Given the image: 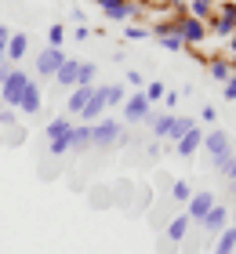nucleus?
Instances as JSON below:
<instances>
[{"mask_svg":"<svg viewBox=\"0 0 236 254\" xmlns=\"http://www.w3.org/2000/svg\"><path fill=\"white\" fill-rule=\"evenodd\" d=\"M26 84H29L26 69L4 65V69H0V102L11 106V109H18V98H22V91H26Z\"/></svg>","mask_w":236,"mask_h":254,"instance_id":"f257e3e1","label":"nucleus"},{"mask_svg":"<svg viewBox=\"0 0 236 254\" xmlns=\"http://www.w3.org/2000/svg\"><path fill=\"white\" fill-rule=\"evenodd\" d=\"M207 29L215 33V37H226V40L236 33V4H233V0H218L215 15H211V22H207Z\"/></svg>","mask_w":236,"mask_h":254,"instance_id":"f03ea898","label":"nucleus"},{"mask_svg":"<svg viewBox=\"0 0 236 254\" xmlns=\"http://www.w3.org/2000/svg\"><path fill=\"white\" fill-rule=\"evenodd\" d=\"M69 131H73V120L69 117H55L47 124V149H51V156L69 153Z\"/></svg>","mask_w":236,"mask_h":254,"instance_id":"7ed1b4c3","label":"nucleus"},{"mask_svg":"<svg viewBox=\"0 0 236 254\" xmlns=\"http://www.w3.org/2000/svg\"><path fill=\"white\" fill-rule=\"evenodd\" d=\"M124 138V127L116 124V120H94L91 124V145H98V149H113L116 142Z\"/></svg>","mask_w":236,"mask_h":254,"instance_id":"20e7f679","label":"nucleus"},{"mask_svg":"<svg viewBox=\"0 0 236 254\" xmlns=\"http://www.w3.org/2000/svg\"><path fill=\"white\" fill-rule=\"evenodd\" d=\"M178 33H182V40H185V48H196V44H204L211 37V29H207V22L204 18H193V15H182L178 22Z\"/></svg>","mask_w":236,"mask_h":254,"instance_id":"39448f33","label":"nucleus"},{"mask_svg":"<svg viewBox=\"0 0 236 254\" xmlns=\"http://www.w3.org/2000/svg\"><path fill=\"white\" fill-rule=\"evenodd\" d=\"M149 98H146V91H135L131 98H124V120L127 124H146V117H149Z\"/></svg>","mask_w":236,"mask_h":254,"instance_id":"423d86ee","label":"nucleus"},{"mask_svg":"<svg viewBox=\"0 0 236 254\" xmlns=\"http://www.w3.org/2000/svg\"><path fill=\"white\" fill-rule=\"evenodd\" d=\"M204 149L211 153V160H218V156H233V138H229V131H222V127L207 131V134H204Z\"/></svg>","mask_w":236,"mask_h":254,"instance_id":"0eeeda50","label":"nucleus"},{"mask_svg":"<svg viewBox=\"0 0 236 254\" xmlns=\"http://www.w3.org/2000/svg\"><path fill=\"white\" fill-rule=\"evenodd\" d=\"M105 109H109V87H94L91 102L80 109V120H84V124H94V120H102Z\"/></svg>","mask_w":236,"mask_h":254,"instance_id":"6e6552de","label":"nucleus"},{"mask_svg":"<svg viewBox=\"0 0 236 254\" xmlns=\"http://www.w3.org/2000/svg\"><path fill=\"white\" fill-rule=\"evenodd\" d=\"M62 62H66V51L62 48H44L37 55V76H55L58 69H62Z\"/></svg>","mask_w":236,"mask_h":254,"instance_id":"1a4fd4ad","label":"nucleus"},{"mask_svg":"<svg viewBox=\"0 0 236 254\" xmlns=\"http://www.w3.org/2000/svg\"><path fill=\"white\" fill-rule=\"evenodd\" d=\"M189 207H185V214H189V222H204V218H207V211H211V207H215L218 200H215V196H211V192H193V196H189V200H185Z\"/></svg>","mask_w":236,"mask_h":254,"instance_id":"9d476101","label":"nucleus"},{"mask_svg":"<svg viewBox=\"0 0 236 254\" xmlns=\"http://www.w3.org/2000/svg\"><path fill=\"white\" fill-rule=\"evenodd\" d=\"M40 106H44L40 84L29 76V84H26V91H22V98H18V113H26V117H37V113H40Z\"/></svg>","mask_w":236,"mask_h":254,"instance_id":"9b49d317","label":"nucleus"},{"mask_svg":"<svg viewBox=\"0 0 236 254\" xmlns=\"http://www.w3.org/2000/svg\"><path fill=\"white\" fill-rule=\"evenodd\" d=\"M102 11H105V18H113V22H124V18H142V7H135L131 0H105Z\"/></svg>","mask_w":236,"mask_h":254,"instance_id":"f8f14e48","label":"nucleus"},{"mask_svg":"<svg viewBox=\"0 0 236 254\" xmlns=\"http://www.w3.org/2000/svg\"><path fill=\"white\" fill-rule=\"evenodd\" d=\"M226 225H229V207H226V203H215V207L207 211V218L200 222V229H204V233H211V236H218Z\"/></svg>","mask_w":236,"mask_h":254,"instance_id":"ddd939ff","label":"nucleus"},{"mask_svg":"<svg viewBox=\"0 0 236 254\" xmlns=\"http://www.w3.org/2000/svg\"><path fill=\"white\" fill-rule=\"evenodd\" d=\"M204 145V131H200V127H189V131L178 138V142H174V149H178V156H193L196 149Z\"/></svg>","mask_w":236,"mask_h":254,"instance_id":"4468645a","label":"nucleus"},{"mask_svg":"<svg viewBox=\"0 0 236 254\" xmlns=\"http://www.w3.org/2000/svg\"><path fill=\"white\" fill-rule=\"evenodd\" d=\"M91 95H94V87H87V84H77L73 91H69V102H66V109L80 117V109H84L87 102H91Z\"/></svg>","mask_w":236,"mask_h":254,"instance_id":"2eb2a0df","label":"nucleus"},{"mask_svg":"<svg viewBox=\"0 0 236 254\" xmlns=\"http://www.w3.org/2000/svg\"><path fill=\"white\" fill-rule=\"evenodd\" d=\"M77 73H80V62H77V59H66V62H62V69L55 73V84L73 91V87H77Z\"/></svg>","mask_w":236,"mask_h":254,"instance_id":"dca6fc26","label":"nucleus"},{"mask_svg":"<svg viewBox=\"0 0 236 254\" xmlns=\"http://www.w3.org/2000/svg\"><path fill=\"white\" fill-rule=\"evenodd\" d=\"M211 254H236V225H226V229L215 236V247H211Z\"/></svg>","mask_w":236,"mask_h":254,"instance_id":"f3484780","label":"nucleus"},{"mask_svg":"<svg viewBox=\"0 0 236 254\" xmlns=\"http://www.w3.org/2000/svg\"><path fill=\"white\" fill-rule=\"evenodd\" d=\"M26 48H29V37H26V33H11V40H7V48H4L7 62H22Z\"/></svg>","mask_w":236,"mask_h":254,"instance_id":"a211bd4d","label":"nucleus"},{"mask_svg":"<svg viewBox=\"0 0 236 254\" xmlns=\"http://www.w3.org/2000/svg\"><path fill=\"white\" fill-rule=\"evenodd\" d=\"M87 145H91V124H73V131H69V149L84 153Z\"/></svg>","mask_w":236,"mask_h":254,"instance_id":"6ab92c4d","label":"nucleus"},{"mask_svg":"<svg viewBox=\"0 0 236 254\" xmlns=\"http://www.w3.org/2000/svg\"><path fill=\"white\" fill-rule=\"evenodd\" d=\"M215 7H218V0H193L185 15H193V18H204V22H211V15H215Z\"/></svg>","mask_w":236,"mask_h":254,"instance_id":"aec40b11","label":"nucleus"},{"mask_svg":"<svg viewBox=\"0 0 236 254\" xmlns=\"http://www.w3.org/2000/svg\"><path fill=\"white\" fill-rule=\"evenodd\" d=\"M189 225H193V222H189V214H178V218H174V222L167 225V240H174V244H178V240H185Z\"/></svg>","mask_w":236,"mask_h":254,"instance_id":"412c9836","label":"nucleus"},{"mask_svg":"<svg viewBox=\"0 0 236 254\" xmlns=\"http://www.w3.org/2000/svg\"><path fill=\"white\" fill-rule=\"evenodd\" d=\"M207 73L215 76L218 84H226V80L233 76V69H229V62H226V59H211V62H207Z\"/></svg>","mask_w":236,"mask_h":254,"instance_id":"4be33fe9","label":"nucleus"},{"mask_svg":"<svg viewBox=\"0 0 236 254\" xmlns=\"http://www.w3.org/2000/svg\"><path fill=\"white\" fill-rule=\"evenodd\" d=\"M189 127H196V120H193V117H174V120H171V131H167V138H171V142H178V138L189 131Z\"/></svg>","mask_w":236,"mask_h":254,"instance_id":"5701e85b","label":"nucleus"},{"mask_svg":"<svg viewBox=\"0 0 236 254\" xmlns=\"http://www.w3.org/2000/svg\"><path fill=\"white\" fill-rule=\"evenodd\" d=\"M142 91H146V98H149V106H153V102H163V95H167V87H163V84H160V80H153V84H146V87H142Z\"/></svg>","mask_w":236,"mask_h":254,"instance_id":"b1692460","label":"nucleus"},{"mask_svg":"<svg viewBox=\"0 0 236 254\" xmlns=\"http://www.w3.org/2000/svg\"><path fill=\"white\" fill-rule=\"evenodd\" d=\"M94 62H80V73H77V84H87V87H94Z\"/></svg>","mask_w":236,"mask_h":254,"instance_id":"393cba45","label":"nucleus"},{"mask_svg":"<svg viewBox=\"0 0 236 254\" xmlns=\"http://www.w3.org/2000/svg\"><path fill=\"white\" fill-rule=\"evenodd\" d=\"M62 44H66V26L55 22V26L47 29V48H62Z\"/></svg>","mask_w":236,"mask_h":254,"instance_id":"a878e982","label":"nucleus"},{"mask_svg":"<svg viewBox=\"0 0 236 254\" xmlns=\"http://www.w3.org/2000/svg\"><path fill=\"white\" fill-rule=\"evenodd\" d=\"M105 87H109V106H124V98H127L124 84H105Z\"/></svg>","mask_w":236,"mask_h":254,"instance_id":"bb28decb","label":"nucleus"},{"mask_svg":"<svg viewBox=\"0 0 236 254\" xmlns=\"http://www.w3.org/2000/svg\"><path fill=\"white\" fill-rule=\"evenodd\" d=\"M171 196H174V200H189V196H193V189H189V182H174V186H171Z\"/></svg>","mask_w":236,"mask_h":254,"instance_id":"cd10ccee","label":"nucleus"},{"mask_svg":"<svg viewBox=\"0 0 236 254\" xmlns=\"http://www.w3.org/2000/svg\"><path fill=\"white\" fill-rule=\"evenodd\" d=\"M15 120H18V109H11V106H4V109H0V124H4V127H11Z\"/></svg>","mask_w":236,"mask_h":254,"instance_id":"c85d7f7f","label":"nucleus"},{"mask_svg":"<svg viewBox=\"0 0 236 254\" xmlns=\"http://www.w3.org/2000/svg\"><path fill=\"white\" fill-rule=\"evenodd\" d=\"M127 37H131V40H146L149 29H146V26H127Z\"/></svg>","mask_w":236,"mask_h":254,"instance_id":"c756f323","label":"nucleus"},{"mask_svg":"<svg viewBox=\"0 0 236 254\" xmlns=\"http://www.w3.org/2000/svg\"><path fill=\"white\" fill-rule=\"evenodd\" d=\"M222 87H226V98H229V102H236V73H233V76H229Z\"/></svg>","mask_w":236,"mask_h":254,"instance_id":"7c9ffc66","label":"nucleus"},{"mask_svg":"<svg viewBox=\"0 0 236 254\" xmlns=\"http://www.w3.org/2000/svg\"><path fill=\"white\" fill-rule=\"evenodd\" d=\"M127 84H131V87H146V84H142V73H138V69H127Z\"/></svg>","mask_w":236,"mask_h":254,"instance_id":"2f4dec72","label":"nucleus"},{"mask_svg":"<svg viewBox=\"0 0 236 254\" xmlns=\"http://www.w3.org/2000/svg\"><path fill=\"white\" fill-rule=\"evenodd\" d=\"M174 102H178V91H174V87H171V91H167V95H163V106H167V109H174Z\"/></svg>","mask_w":236,"mask_h":254,"instance_id":"473e14b6","label":"nucleus"},{"mask_svg":"<svg viewBox=\"0 0 236 254\" xmlns=\"http://www.w3.org/2000/svg\"><path fill=\"white\" fill-rule=\"evenodd\" d=\"M200 117H204V120L211 124V120H215V117H218V109H215V106H204V109H200Z\"/></svg>","mask_w":236,"mask_h":254,"instance_id":"72a5a7b5","label":"nucleus"},{"mask_svg":"<svg viewBox=\"0 0 236 254\" xmlns=\"http://www.w3.org/2000/svg\"><path fill=\"white\" fill-rule=\"evenodd\" d=\"M91 33H94V29H91V26H87V22H84V26H77V40H87V37H91Z\"/></svg>","mask_w":236,"mask_h":254,"instance_id":"f704fd0d","label":"nucleus"},{"mask_svg":"<svg viewBox=\"0 0 236 254\" xmlns=\"http://www.w3.org/2000/svg\"><path fill=\"white\" fill-rule=\"evenodd\" d=\"M7 40H11V29L4 26V22H0V48H7Z\"/></svg>","mask_w":236,"mask_h":254,"instance_id":"c9c22d12","label":"nucleus"},{"mask_svg":"<svg viewBox=\"0 0 236 254\" xmlns=\"http://www.w3.org/2000/svg\"><path fill=\"white\" fill-rule=\"evenodd\" d=\"M226 178H229V182H236V156L229 160V167H226Z\"/></svg>","mask_w":236,"mask_h":254,"instance_id":"e433bc0d","label":"nucleus"},{"mask_svg":"<svg viewBox=\"0 0 236 254\" xmlns=\"http://www.w3.org/2000/svg\"><path fill=\"white\" fill-rule=\"evenodd\" d=\"M226 44H229V55H233V59H236V33H233V37H229Z\"/></svg>","mask_w":236,"mask_h":254,"instance_id":"4c0bfd02","label":"nucleus"},{"mask_svg":"<svg viewBox=\"0 0 236 254\" xmlns=\"http://www.w3.org/2000/svg\"><path fill=\"white\" fill-rule=\"evenodd\" d=\"M7 65V55H4V48H0V69H4Z\"/></svg>","mask_w":236,"mask_h":254,"instance_id":"58836bf2","label":"nucleus"},{"mask_svg":"<svg viewBox=\"0 0 236 254\" xmlns=\"http://www.w3.org/2000/svg\"><path fill=\"white\" fill-rule=\"evenodd\" d=\"M226 189H229V192H233V196H236V182H229V186H226Z\"/></svg>","mask_w":236,"mask_h":254,"instance_id":"ea45409f","label":"nucleus"},{"mask_svg":"<svg viewBox=\"0 0 236 254\" xmlns=\"http://www.w3.org/2000/svg\"><path fill=\"white\" fill-rule=\"evenodd\" d=\"M91 4H98V7H102V4H105V0H91Z\"/></svg>","mask_w":236,"mask_h":254,"instance_id":"a19ab883","label":"nucleus"}]
</instances>
